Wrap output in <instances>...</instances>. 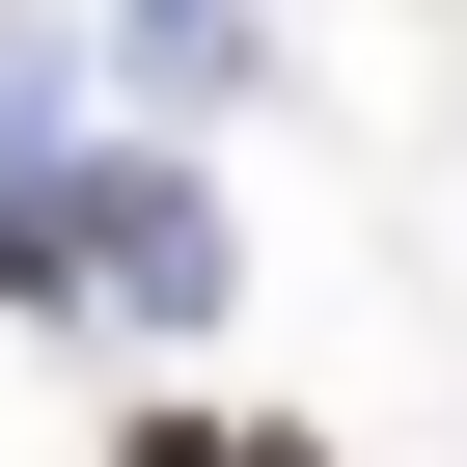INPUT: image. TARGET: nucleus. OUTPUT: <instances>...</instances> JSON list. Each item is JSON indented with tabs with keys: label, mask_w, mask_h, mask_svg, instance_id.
<instances>
[{
	"label": "nucleus",
	"mask_w": 467,
	"mask_h": 467,
	"mask_svg": "<svg viewBox=\"0 0 467 467\" xmlns=\"http://www.w3.org/2000/svg\"><path fill=\"white\" fill-rule=\"evenodd\" d=\"M110 56H138L165 110H220V83H248V0H110Z\"/></svg>",
	"instance_id": "2"
},
{
	"label": "nucleus",
	"mask_w": 467,
	"mask_h": 467,
	"mask_svg": "<svg viewBox=\"0 0 467 467\" xmlns=\"http://www.w3.org/2000/svg\"><path fill=\"white\" fill-rule=\"evenodd\" d=\"M110 467H330V440H303V412H138Z\"/></svg>",
	"instance_id": "3"
},
{
	"label": "nucleus",
	"mask_w": 467,
	"mask_h": 467,
	"mask_svg": "<svg viewBox=\"0 0 467 467\" xmlns=\"http://www.w3.org/2000/svg\"><path fill=\"white\" fill-rule=\"evenodd\" d=\"M56 248H83V303H138V330H192L220 275H248V248H220V192L138 138V165H56Z\"/></svg>",
	"instance_id": "1"
}]
</instances>
